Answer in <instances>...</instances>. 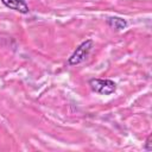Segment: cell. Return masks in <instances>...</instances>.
Wrapping results in <instances>:
<instances>
[{"mask_svg": "<svg viewBox=\"0 0 152 152\" xmlns=\"http://www.w3.org/2000/svg\"><path fill=\"white\" fill-rule=\"evenodd\" d=\"M91 48H93V40L91 39H88V40L83 42L82 44H80L76 48V50L74 51V53L69 57L68 64L69 65H76V64L82 63L88 57Z\"/></svg>", "mask_w": 152, "mask_h": 152, "instance_id": "cell-1", "label": "cell"}, {"mask_svg": "<svg viewBox=\"0 0 152 152\" xmlns=\"http://www.w3.org/2000/svg\"><path fill=\"white\" fill-rule=\"evenodd\" d=\"M89 86L93 91L102 94V95H109L115 91L116 84L112 80H102V78H93L89 81Z\"/></svg>", "mask_w": 152, "mask_h": 152, "instance_id": "cell-2", "label": "cell"}, {"mask_svg": "<svg viewBox=\"0 0 152 152\" xmlns=\"http://www.w3.org/2000/svg\"><path fill=\"white\" fill-rule=\"evenodd\" d=\"M1 2L6 7L13 10V11H17L19 13H23V14H26L30 11L27 4L24 0H1Z\"/></svg>", "mask_w": 152, "mask_h": 152, "instance_id": "cell-3", "label": "cell"}, {"mask_svg": "<svg viewBox=\"0 0 152 152\" xmlns=\"http://www.w3.org/2000/svg\"><path fill=\"white\" fill-rule=\"evenodd\" d=\"M107 24H108L112 28L118 30V31L124 30V28L127 26L126 20H124L122 18H119V17H110V18H108V19H107Z\"/></svg>", "mask_w": 152, "mask_h": 152, "instance_id": "cell-4", "label": "cell"}, {"mask_svg": "<svg viewBox=\"0 0 152 152\" xmlns=\"http://www.w3.org/2000/svg\"><path fill=\"white\" fill-rule=\"evenodd\" d=\"M150 138H151V137H148V139H147V141H146V147H145L147 151H151V146H150V144H151V142H150Z\"/></svg>", "mask_w": 152, "mask_h": 152, "instance_id": "cell-5", "label": "cell"}]
</instances>
